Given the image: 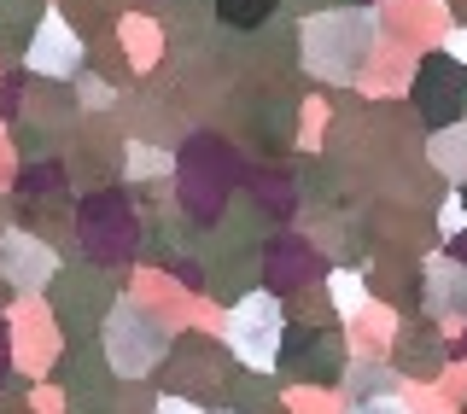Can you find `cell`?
Here are the masks:
<instances>
[{"mask_svg":"<svg viewBox=\"0 0 467 414\" xmlns=\"http://www.w3.org/2000/svg\"><path fill=\"white\" fill-rule=\"evenodd\" d=\"M467 106V65H456L450 53H432V58H420V70H415V111H420V123L432 129H450L462 117Z\"/></svg>","mask_w":467,"mask_h":414,"instance_id":"1","label":"cell"},{"mask_svg":"<svg viewBox=\"0 0 467 414\" xmlns=\"http://www.w3.org/2000/svg\"><path fill=\"white\" fill-rule=\"evenodd\" d=\"M158 350H164V327H158L152 316L117 309V327H111V362L123 367V374H135V367L158 362Z\"/></svg>","mask_w":467,"mask_h":414,"instance_id":"2","label":"cell"},{"mask_svg":"<svg viewBox=\"0 0 467 414\" xmlns=\"http://www.w3.org/2000/svg\"><path fill=\"white\" fill-rule=\"evenodd\" d=\"M234 333L245 338V357L252 362H263L269 350H281V321H275V304L269 298H252L245 309H234Z\"/></svg>","mask_w":467,"mask_h":414,"instance_id":"3","label":"cell"},{"mask_svg":"<svg viewBox=\"0 0 467 414\" xmlns=\"http://www.w3.org/2000/svg\"><path fill=\"white\" fill-rule=\"evenodd\" d=\"M269 12H275V0H216V18L234 29H257Z\"/></svg>","mask_w":467,"mask_h":414,"instance_id":"4","label":"cell"},{"mask_svg":"<svg viewBox=\"0 0 467 414\" xmlns=\"http://www.w3.org/2000/svg\"><path fill=\"white\" fill-rule=\"evenodd\" d=\"M403 345H409V367H438V338L432 333H403Z\"/></svg>","mask_w":467,"mask_h":414,"instance_id":"5","label":"cell"},{"mask_svg":"<svg viewBox=\"0 0 467 414\" xmlns=\"http://www.w3.org/2000/svg\"><path fill=\"white\" fill-rule=\"evenodd\" d=\"M438 292H444V298H438L444 309H467V280H456L450 269H438Z\"/></svg>","mask_w":467,"mask_h":414,"instance_id":"6","label":"cell"},{"mask_svg":"<svg viewBox=\"0 0 467 414\" xmlns=\"http://www.w3.org/2000/svg\"><path fill=\"white\" fill-rule=\"evenodd\" d=\"M386 386H391V379L379 374V367H362V374H357V397H374V403H379V397H386Z\"/></svg>","mask_w":467,"mask_h":414,"instance_id":"7","label":"cell"}]
</instances>
